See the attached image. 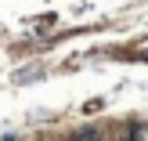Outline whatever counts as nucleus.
Wrapping results in <instances>:
<instances>
[{"label": "nucleus", "instance_id": "obj_1", "mask_svg": "<svg viewBox=\"0 0 148 141\" xmlns=\"http://www.w3.org/2000/svg\"><path fill=\"white\" fill-rule=\"evenodd\" d=\"M130 141H148V123H134L130 127Z\"/></svg>", "mask_w": 148, "mask_h": 141}]
</instances>
